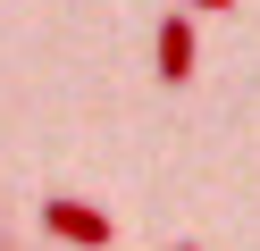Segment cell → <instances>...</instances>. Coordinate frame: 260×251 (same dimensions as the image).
<instances>
[{"mask_svg":"<svg viewBox=\"0 0 260 251\" xmlns=\"http://www.w3.org/2000/svg\"><path fill=\"white\" fill-rule=\"evenodd\" d=\"M42 234H59V243H76V251H109L118 243V226H109L92 201H68V193L42 201Z\"/></svg>","mask_w":260,"mask_h":251,"instance_id":"6da1fadb","label":"cell"},{"mask_svg":"<svg viewBox=\"0 0 260 251\" xmlns=\"http://www.w3.org/2000/svg\"><path fill=\"white\" fill-rule=\"evenodd\" d=\"M193 50H202V42H193V9H168L159 50H151V59H159V76H168V84H185V76H193Z\"/></svg>","mask_w":260,"mask_h":251,"instance_id":"7a4b0ae2","label":"cell"},{"mask_svg":"<svg viewBox=\"0 0 260 251\" xmlns=\"http://www.w3.org/2000/svg\"><path fill=\"white\" fill-rule=\"evenodd\" d=\"M176 9H202V17H218V9H235V0H176Z\"/></svg>","mask_w":260,"mask_h":251,"instance_id":"3957f363","label":"cell"},{"mask_svg":"<svg viewBox=\"0 0 260 251\" xmlns=\"http://www.w3.org/2000/svg\"><path fill=\"white\" fill-rule=\"evenodd\" d=\"M176 251H193V243H176Z\"/></svg>","mask_w":260,"mask_h":251,"instance_id":"277c9868","label":"cell"}]
</instances>
